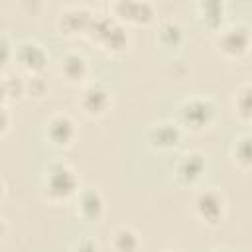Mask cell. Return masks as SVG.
<instances>
[{
    "label": "cell",
    "mask_w": 252,
    "mask_h": 252,
    "mask_svg": "<svg viewBox=\"0 0 252 252\" xmlns=\"http://www.w3.org/2000/svg\"><path fill=\"white\" fill-rule=\"evenodd\" d=\"M75 211L87 222H98L104 215V197L96 187H81L75 197Z\"/></svg>",
    "instance_id": "cell-13"
},
{
    "label": "cell",
    "mask_w": 252,
    "mask_h": 252,
    "mask_svg": "<svg viewBox=\"0 0 252 252\" xmlns=\"http://www.w3.org/2000/svg\"><path fill=\"white\" fill-rule=\"evenodd\" d=\"M108 244L112 252H140L142 250V236L136 228L128 224H120L110 232Z\"/></svg>",
    "instance_id": "cell-15"
},
{
    "label": "cell",
    "mask_w": 252,
    "mask_h": 252,
    "mask_svg": "<svg viewBox=\"0 0 252 252\" xmlns=\"http://www.w3.org/2000/svg\"><path fill=\"white\" fill-rule=\"evenodd\" d=\"M41 191L51 203L75 199L81 191V181L75 167L65 159H51L41 173Z\"/></svg>",
    "instance_id": "cell-1"
},
{
    "label": "cell",
    "mask_w": 252,
    "mask_h": 252,
    "mask_svg": "<svg viewBox=\"0 0 252 252\" xmlns=\"http://www.w3.org/2000/svg\"><path fill=\"white\" fill-rule=\"evenodd\" d=\"M193 211L205 226H219L226 217V197L217 187H205L195 195Z\"/></svg>",
    "instance_id": "cell-5"
},
{
    "label": "cell",
    "mask_w": 252,
    "mask_h": 252,
    "mask_svg": "<svg viewBox=\"0 0 252 252\" xmlns=\"http://www.w3.org/2000/svg\"><path fill=\"white\" fill-rule=\"evenodd\" d=\"M89 39L108 53H122L130 43V33L126 24L116 20L112 14H94L89 30Z\"/></svg>",
    "instance_id": "cell-2"
},
{
    "label": "cell",
    "mask_w": 252,
    "mask_h": 252,
    "mask_svg": "<svg viewBox=\"0 0 252 252\" xmlns=\"http://www.w3.org/2000/svg\"><path fill=\"white\" fill-rule=\"evenodd\" d=\"M94 20V12L87 6H67L59 12L57 16V28L61 30V33L67 35H77V33H89L91 24Z\"/></svg>",
    "instance_id": "cell-10"
},
{
    "label": "cell",
    "mask_w": 252,
    "mask_h": 252,
    "mask_svg": "<svg viewBox=\"0 0 252 252\" xmlns=\"http://www.w3.org/2000/svg\"><path fill=\"white\" fill-rule=\"evenodd\" d=\"M77 104L81 112L89 118H100L104 116L112 106V93L110 89L100 81H89L81 87V93L77 96Z\"/></svg>",
    "instance_id": "cell-6"
},
{
    "label": "cell",
    "mask_w": 252,
    "mask_h": 252,
    "mask_svg": "<svg viewBox=\"0 0 252 252\" xmlns=\"http://www.w3.org/2000/svg\"><path fill=\"white\" fill-rule=\"evenodd\" d=\"M14 51H16V47H12L8 33H2V61H4V65L14 57Z\"/></svg>",
    "instance_id": "cell-23"
},
{
    "label": "cell",
    "mask_w": 252,
    "mask_h": 252,
    "mask_svg": "<svg viewBox=\"0 0 252 252\" xmlns=\"http://www.w3.org/2000/svg\"><path fill=\"white\" fill-rule=\"evenodd\" d=\"M195 12L199 20L211 30H220L224 26L226 4L222 0H201L195 4Z\"/></svg>",
    "instance_id": "cell-16"
},
{
    "label": "cell",
    "mask_w": 252,
    "mask_h": 252,
    "mask_svg": "<svg viewBox=\"0 0 252 252\" xmlns=\"http://www.w3.org/2000/svg\"><path fill=\"white\" fill-rule=\"evenodd\" d=\"M213 252H232V250H228V248H215Z\"/></svg>",
    "instance_id": "cell-25"
},
{
    "label": "cell",
    "mask_w": 252,
    "mask_h": 252,
    "mask_svg": "<svg viewBox=\"0 0 252 252\" xmlns=\"http://www.w3.org/2000/svg\"><path fill=\"white\" fill-rule=\"evenodd\" d=\"M215 45L219 47V51L224 57L240 59L248 53V49L252 45V28L242 20L228 22L220 30H217Z\"/></svg>",
    "instance_id": "cell-4"
},
{
    "label": "cell",
    "mask_w": 252,
    "mask_h": 252,
    "mask_svg": "<svg viewBox=\"0 0 252 252\" xmlns=\"http://www.w3.org/2000/svg\"><path fill=\"white\" fill-rule=\"evenodd\" d=\"M217 116V104L209 96H187L177 104L175 120L181 128L189 130H203L207 128Z\"/></svg>",
    "instance_id": "cell-3"
},
{
    "label": "cell",
    "mask_w": 252,
    "mask_h": 252,
    "mask_svg": "<svg viewBox=\"0 0 252 252\" xmlns=\"http://www.w3.org/2000/svg\"><path fill=\"white\" fill-rule=\"evenodd\" d=\"M49 91L47 79L43 75H28L26 79V94L33 96V98H43Z\"/></svg>",
    "instance_id": "cell-21"
},
{
    "label": "cell",
    "mask_w": 252,
    "mask_h": 252,
    "mask_svg": "<svg viewBox=\"0 0 252 252\" xmlns=\"http://www.w3.org/2000/svg\"><path fill=\"white\" fill-rule=\"evenodd\" d=\"M205 169H207V158L199 150H189V152L181 154L177 158V161L173 163V175L183 185H191V183L199 181L201 175L205 173Z\"/></svg>",
    "instance_id": "cell-11"
},
{
    "label": "cell",
    "mask_w": 252,
    "mask_h": 252,
    "mask_svg": "<svg viewBox=\"0 0 252 252\" xmlns=\"http://www.w3.org/2000/svg\"><path fill=\"white\" fill-rule=\"evenodd\" d=\"M183 136V128L177 120H159L148 128V142L156 150H173Z\"/></svg>",
    "instance_id": "cell-12"
},
{
    "label": "cell",
    "mask_w": 252,
    "mask_h": 252,
    "mask_svg": "<svg viewBox=\"0 0 252 252\" xmlns=\"http://www.w3.org/2000/svg\"><path fill=\"white\" fill-rule=\"evenodd\" d=\"M110 14L122 24L146 26L156 18V6L148 0H116L110 4Z\"/></svg>",
    "instance_id": "cell-9"
},
{
    "label": "cell",
    "mask_w": 252,
    "mask_h": 252,
    "mask_svg": "<svg viewBox=\"0 0 252 252\" xmlns=\"http://www.w3.org/2000/svg\"><path fill=\"white\" fill-rule=\"evenodd\" d=\"M69 252H100V246L94 238L91 236H81L77 240H73Z\"/></svg>",
    "instance_id": "cell-22"
},
{
    "label": "cell",
    "mask_w": 252,
    "mask_h": 252,
    "mask_svg": "<svg viewBox=\"0 0 252 252\" xmlns=\"http://www.w3.org/2000/svg\"><path fill=\"white\" fill-rule=\"evenodd\" d=\"M156 41L161 47H165V49L179 47L183 43V26L175 18H163V20H159L158 30H156Z\"/></svg>",
    "instance_id": "cell-17"
},
{
    "label": "cell",
    "mask_w": 252,
    "mask_h": 252,
    "mask_svg": "<svg viewBox=\"0 0 252 252\" xmlns=\"http://www.w3.org/2000/svg\"><path fill=\"white\" fill-rule=\"evenodd\" d=\"M14 61L28 73V75H43L47 63H49V53L47 49L35 41V39H22L18 45H14Z\"/></svg>",
    "instance_id": "cell-8"
},
{
    "label": "cell",
    "mask_w": 252,
    "mask_h": 252,
    "mask_svg": "<svg viewBox=\"0 0 252 252\" xmlns=\"http://www.w3.org/2000/svg\"><path fill=\"white\" fill-rule=\"evenodd\" d=\"M24 94H26V79L4 71V75H2V104H8L10 100H18Z\"/></svg>",
    "instance_id": "cell-20"
},
{
    "label": "cell",
    "mask_w": 252,
    "mask_h": 252,
    "mask_svg": "<svg viewBox=\"0 0 252 252\" xmlns=\"http://www.w3.org/2000/svg\"><path fill=\"white\" fill-rule=\"evenodd\" d=\"M43 134H45V140L51 146H55V148H69L77 140L79 128H77V122H75V118L71 114H67V112H53L45 120Z\"/></svg>",
    "instance_id": "cell-7"
},
{
    "label": "cell",
    "mask_w": 252,
    "mask_h": 252,
    "mask_svg": "<svg viewBox=\"0 0 252 252\" xmlns=\"http://www.w3.org/2000/svg\"><path fill=\"white\" fill-rule=\"evenodd\" d=\"M59 73L71 85H85L89 83V59L81 51H67L59 59Z\"/></svg>",
    "instance_id": "cell-14"
},
{
    "label": "cell",
    "mask_w": 252,
    "mask_h": 252,
    "mask_svg": "<svg viewBox=\"0 0 252 252\" xmlns=\"http://www.w3.org/2000/svg\"><path fill=\"white\" fill-rule=\"evenodd\" d=\"M232 106L238 118L252 120V83H242L232 96Z\"/></svg>",
    "instance_id": "cell-19"
},
{
    "label": "cell",
    "mask_w": 252,
    "mask_h": 252,
    "mask_svg": "<svg viewBox=\"0 0 252 252\" xmlns=\"http://www.w3.org/2000/svg\"><path fill=\"white\" fill-rule=\"evenodd\" d=\"M230 158L232 163L242 169L252 167V134H240L234 138L230 146Z\"/></svg>",
    "instance_id": "cell-18"
},
{
    "label": "cell",
    "mask_w": 252,
    "mask_h": 252,
    "mask_svg": "<svg viewBox=\"0 0 252 252\" xmlns=\"http://www.w3.org/2000/svg\"><path fill=\"white\" fill-rule=\"evenodd\" d=\"M159 252H177V250H159Z\"/></svg>",
    "instance_id": "cell-26"
},
{
    "label": "cell",
    "mask_w": 252,
    "mask_h": 252,
    "mask_svg": "<svg viewBox=\"0 0 252 252\" xmlns=\"http://www.w3.org/2000/svg\"><path fill=\"white\" fill-rule=\"evenodd\" d=\"M10 128V112H8V104H2V136L8 132Z\"/></svg>",
    "instance_id": "cell-24"
}]
</instances>
